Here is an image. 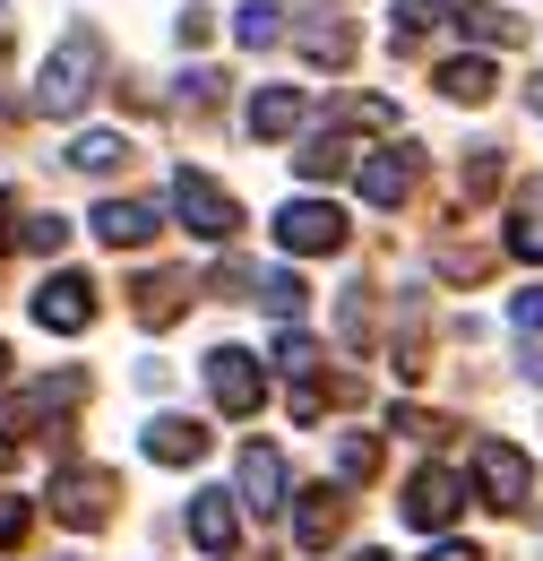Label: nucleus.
Returning <instances> with one entry per match:
<instances>
[{"instance_id":"nucleus-1","label":"nucleus","mask_w":543,"mask_h":561,"mask_svg":"<svg viewBox=\"0 0 543 561\" xmlns=\"http://www.w3.org/2000/svg\"><path fill=\"white\" fill-rule=\"evenodd\" d=\"M95 78H104V44H95L86 26H69L61 44H53V61L35 70V113H53V122L78 113V104L95 95Z\"/></svg>"},{"instance_id":"nucleus-2","label":"nucleus","mask_w":543,"mask_h":561,"mask_svg":"<svg viewBox=\"0 0 543 561\" xmlns=\"http://www.w3.org/2000/svg\"><path fill=\"white\" fill-rule=\"evenodd\" d=\"M86 398V371H53V380H35V389H18V398H0V449H18V440H35L53 415H69Z\"/></svg>"},{"instance_id":"nucleus-3","label":"nucleus","mask_w":543,"mask_h":561,"mask_svg":"<svg viewBox=\"0 0 543 561\" xmlns=\"http://www.w3.org/2000/svg\"><path fill=\"white\" fill-rule=\"evenodd\" d=\"M173 216H182V233H199V242H233V233H242V199L216 191L207 173H173Z\"/></svg>"},{"instance_id":"nucleus-4","label":"nucleus","mask_w":543,"mask_h":561,"mask_svg":"<svg viewBox=\"0 0 543 561\" xmlns=\"http://www.w3.org/2000/svg\"><path fill=\"white\" fill-rule=\"evenodd\" d=\"M276 242H285V260H328V251H345V208H328V199H285L276 208Z\"/></svg>"},{"instance_id":"nucleus-5","label":"nucleus","mask_w":543,"mask_h":561,"mask_svg":"<svg viewBox=\"0 0 543 561\" xmlns=\"http://www.w3.org/2000/svg\"><path fill=\"white\" fill-rule=\"evenodd\" d=\"M207 398H216L224 415H259V398H268V371H259V354L216 346V354H207Z\"/></svg>"},{"instance_id":"nucleus-6","label":"nucleus","mask_w":543,"mask_h":561,"mask_svg":"<svg viewBox=\"0 0 543 561\" xmlns=\"http://www.w3.org/2000/svg\"><path fill=\"white\" fill-rule=\"evenodd\" d=\"M475 492L492 501V510H527V492H535L527 449H509V440H483V449H475Z\"/></svg>"},{"instance_id":"nucleus-7","label":"nucleus","mask_w":543,"mask_h":561,"mask_svg":"<svg viewBox=\"0 0 543 561\" xmlns=\"http://www.w3.org/2000/svg\"><path fill=\"white\" fill-rule=\"evenodd\" d=\"M397 510H406V527H423V536H449V527H458V510H466V484H458L449 467H423Z\"/></svg>"},{"instance_id":"nucleus-8","label":"nucleus","mask_w":543,"mask_h":561,"mask_svg":"<svg viewBox=\"0 0 543 561\" xmlns=\"http://www.w3.org/2000/svg\"><path fill=\"white\" fill-rule=\"evenodd\" d=\"M53 518L61 527H104L113 518V476L104 467H61L53 476Z\"/></svg>"},{"instance_id":"nucleus-9","label":"nucleus","mask_w":543,"mask_h":561,"mask_svg":"<svg viewBox=\"0 0 543 561\" xmlns=\"http://www.w3.org/2000/svg\"><path fill=\"white\" fill-rule=\"evenodd\" d=\"M414 173H423V147H380V156H362V164H354V182H362V199H371V208H406Z\"/></svg>"},{"instance_id":"nucleus-10","label":"nucleus","mask_w":543,"mask_h":561,"mask_svg":"<svg viewBox=\"0 0 543 561\" xmlns=\"http://www.w3.org/2000/svg\"><path fill=\"white\" fill-rule=\"evenodd\" d=\"M345 536V484H311L293 501V553H328Z\"/></svg>"},{"instance_id":"nucleus-11","label":"nucleus","mask_w":543,"mask_h":561,"mask_svg":"<svg viewBox=\"0 0 543 561\" xmlns=\"http://www.w3.org/2000/svg\"><path fill=\"white\" fill-rule=\"evenodd\" d=\"M35 320L53 329V337H78L86 320H95V277H44V294H35Z\"/></svg>"},{"instance_id":"nucleus-12","label":"nucleus","mask_w":543,"mask_h":561,"mask_svg":"<svg viewBox=\"0 0 543 561\" xmlns=\"http://www.w3.org/2000/svg\"><path fill=\"white\" fill-rule=\"evenodd\" d=\"M242 510H251V518L293 510V492H285V458H276L268 440H251V449H242Z\"/></svg>"},{"instance_id":"nucleus-13","label":"nucleus","mask_w":543,"mask_h":561,"mask_svg":"<svg viewBox=\"0 0 543 561\" xmlns=\"http://www.w3.org/2000/svg\"><path fill=\"white\" fill-rule=\"evenodd\" d=\"M138 449H147L155 467H199V458H207V432L190 415H155L147 432H138Z\"/></svg>"},{"instance_id":"nucleus-14","label":"nucleus","mask_w":543,"mask_h":561,"mask_svg":"<svg viewBox=\"0 0 543 561\" xmlns=\"http://www.w3.org/2000/svg\"><path fill=\"white\" fill-rule=\"evenodd\" d=\"M130 294H138V320H147V329H173V320L190 311V277H182V268H147Z\"/></svg>"},{"instance_id":"nucleus-15","label":"nucleus","mask_w":543,"mask_h":561,"mask_svg":"<svg viewBox=\"0 0 543 561\" xmlns=\"http://www.w3.org/2000/svg\"><path fill=\"white\" fill-rule=\"evenodd\" d=\"M293 44H302L320 70H345V61H354V26H345V18H293Z\"/></svg>"},{"instance_id":"nucleus-16","label":"nucleus","mask_w":543,"mask_h":561,"mask_svg":"<svg viewBox=\"0 0 543 561\" xmlns=\"http://www.w3.org/2000/svg\"><path fill=\"white\" fill-rule=\"evenodd\" d=\"M302 130V87H259L251 95V139H293Z\"/></svg>"},{"instance_id":"nucleus-17","label":"nucleus","mask_w":543,"mask_h":561,"mask_svg":"<svg viewBox=\"0 0 543 561\" xmlns=\"http://www.w3.org/2000/svg\"><path fill=\"white\" fill-rule=\"evenodd\" d=\"M233 536H242L233 501H224V492H199V501H190V545H199V553H233Z\"/></svg>"},{"instance_id":"nucleus-18","label":"nucleus","mask_w":543,"mask_h":561,"mask_svg":"<svg viewBox=\"0 0 543 561\" xmlns=\"http://www.w3.org/2000/svg\"><path fill=\"white\" fill-rule=\"evenodd\" d=\"M95 233H104L113 251H138V242L155 233V208H147V199H104V208H95Z\"/></svg>"},{"instance_id":"nucleus-19","label":"nucleus","mask_w":543,"mask_h":561,"mask_svg":"<svg viewBox=\"0 0 543 561\" xmlns=\"http://www.w3.org/2000/svg\"><path fill=\"white\" fill-rule=\"evenodd\" d=\"M492 87H500V70H492L483 53H458V61H440V95H449V104H483Z\"/></svg>"},{"instance_id":"nucleus-20","label":"nucleus","mask_w":543,"mask_h":561,"mask_svg":"<svg viewBox=\"0 0 543 561\" xmlns=\"http://www.w3.org/2000/svg\"><path fill=\"white\" fill-rule=\"evenodd\" d=\"M122 156H130V147H122V130H78V139L61 147L69 173H122Z\"/></svg>"},{"instance_id":"nucleus-21","label":"nucleus","mask_w":543,"mask_h":561,"mask_svg":"<svg viewBox=\"0 0 543 561\" xmlns=\"http://www.w3.org/2000/svg\"><path fill=\"white\" fill-rule=\"evenodd\" d=\"M251 302L285 311V329H293V320H302V302H311V285L293 277V268H251Z\"/></svg>"},{"instance_id":"nucleus-22","label":"nucleus","mask_w":543,"mask_h":561,"mask_svg":"<svg viewBox=\"0 0 543 561\" xmlns=\"http://www.w3.org/2000/svg\"><path fill=\"white\" fill-rule=\"evenodd\" d=\"M509 251L543 268V182H527V191H518V216H509Z\"/></svg>"},{"instance_id":"nucleus-23","label":"nucleus","mask_w":543,"mask_h":561,"mask_svg":"<svg viewBox=\"0 0 543 561\" xmlns=\"http://www.w3.org/2000/svg\"><path fill=\"white\" fill-rule=\"evenodd\" d=\"M458 26H466L475 44H518V35H527V26H518L500 0H466V9H458Z\"/></svg>"},{"instance_id":"nucleus-24","label":"nucleus","mask_w":543,"mask_h":561,"mask_svg":"<svg viewBox=\"0 0 543 561\" xmlns=\"http://www.w3.org/2000/svg\"><path fill=\"white\" fill-rule=\"evenodd\" d=\"M276 371H285V389H293V380H320V337L276 329Z\"/></svg>"},{"instance_id":"nucleus-25","label":"nucleus","mask_w":543,"mask_h":561,"mask_svg":"<svg viewBox=\"0 0 543 561\" xmlns=\"http://www.w3.org/2000/svg\"><path fill=\"white\" fill-rule=\"evenodd\" d=\"M233 35H242L251 53H268V44H285V9H276V0H251V9L233 18Z\"/></svg>"},{"instance_id":"nucleus-26","label":"nucleus","mask_w":543,"mask_h":561,"mask_svg":"<svg viewBox=\"0 0 543 561\" xmlns=\"http://www.w3.org/2000/svg\"><path fill=\"white\" fill-rule=\"evenodd\" d=\"M293 164H302V182H337V173H354V147L345 139H311Z\"/></svg>"},{"instance_id":"nucleus-27","label":"nucleus","mask_w":543,"mask_h":561,"mask_svg":"<svg viewBox=\"0 0 543 561\" xmlns=\"http://www.w3.org/2000/svg\"><path fill=\"white\" fill-rule=\"evenodd\" d=\"M337 476H345V484H371V476H380V440H345V449H337Z\"/></svg>"},{"instance_id":"nucleus-28","label":"nucleus","mask_w":543,"mask_h":561,"mask_svg":"<svg viewBox=\"0 0 543 561\" xmlns=\"http://www.w3.org/2000/svg\"><path fill=\"white\" fill-rule=\"evenodd\" d=\"M449 18V0H397V44H414L423 26H440Z\"/></svg>"},{"instance_id":"nucleus-29","label":"nucleus","mask_w":543,"mask_h":561,"mask_svg":"<svg viewBox=\"0 0 543 561\" xmlns=\"http://www.w3.org/2000/svg\"><path fill=\"white\" fill-rule=\"evenodd\" d=\"M26 251L61 260V251H69V216H35V225H26Z\"/></svg>"},{"instance_id":"nucleus-30","label":"nucleus","mask_w":543,"mask_h":561,"mask_svg":"<svg viewBox=\"0 0 543 561\" xmlns=\"http://www.w3.org/2000/svg\"><path fill=\"white\" fill-rule=\"evenodd\" d=\"M509 320H518L527 337H543V285H518V294H509Z\"/></svg>"},{"instance_id":"nucleus-31","label":"nucleus","mask_w":543,"mask_h":561,"mask_svg":"<svg viewBox=\"0 0 543 561\" xmlns=\"http://www.w3.org/2000/svg\"><path fill=\"white\" fill-rule=\"evenodd\" d=\"M345 122H354V130H389L397 113H389V95H354V104H345Z\"/></svg>"},{"instance_id":"nucleus-32","label":"nucleus","mask_w":543,"mask_h":561,"mask_svg":"<svg viewBox=\"0 0 543 561\" xmlns=\"http://www.w3.org/2000/svg\"><path fill=\"white\" fill-rule=\"evenodd\" d=\"M26 527H35V510H26V501H18V492H0V545H18V536H26Z\"/></svg>"},{"instance_id":"nucleus-33","label":"nucleus","mask_w":543,"mask_h":561,"mask_svg":"<svg viewBox=\"0 0 543 561\" xmlns=\"http://www.w3.org/2000/svg\"><path fill=\"white\" fill-rule=\"evenodd\" d=\"M423 561H483V553H475V545H458V536H440V545H431Z\"/></svg>"},{"instance_id":"nucleus-34","label":"nucleus","mask_w":543,"mask_h":561,"mask_svg":"<svg viewBox=\"0 0 543 561\" xmlns=\"http://www.w3.org/2000/svg\"><path fill=\"white\" fill-rule=\"evenodd\" d=\"M9 216H18V199H9V191H0V260H9V233H18V225H9Z\"/></svg>"},{"instance_id":"nucleus-35","label":"nucleus","mask_w":543,"mask_h":561,"mask_svg":"<svg viewBox=\"0 0 543 561\" xmlns=\"http://www.w3.org/2000/svg\"><path fill=\"white\" fill-rule=\"evenodd\" d=\"M354 561H389V553H371V545H362V553H354Z\"/></svg>"},{"instance_id":"nucleus-36","label":"nucleus","mask_w":543,"mask_h":561,"mask_svg":"<svg viewBox=\"0 0 543 561\" xmlns=\"http://www.w3.org/2000/svg\"><path fill=\"white\" fill-rule=\"evenodd\" d=\"M0 371H9V354H0Z\"/></svg>"}]
</instances>
